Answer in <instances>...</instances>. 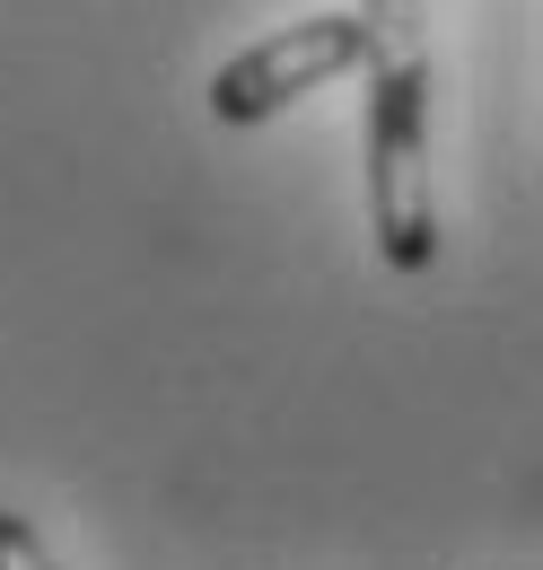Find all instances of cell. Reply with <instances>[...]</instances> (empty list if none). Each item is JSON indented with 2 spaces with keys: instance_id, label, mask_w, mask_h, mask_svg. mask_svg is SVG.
Masks as SVG:
<instances>
[{
  "instance_id": "obj_1",
  "label": "cell",
  "mask_w": 543,
  "mask_h": 570,
  "mask_svg": "<svg viewBox=\"0 0 543 570\" xmlns=\"http://www.w3.org/2000/svg\"><path fill=\"white\" fill-rule=\"evenodd\" d=\"M377 53H368V228L395 273L438 264V185H430V45L421 0H368Z\"/></svg>"
},
{
  "instance_id": "obj_2",
  "label": "cell",
  "mask_w": 543,
  "mask_h": 570,
  "mask_svg": "<svg viewBox=\"0 0 543 570\" xmlns=\"http://www.w3.org/2000/svg\"><path fill=\"white\" fill-rule=\"evenodd\" d=\"M368 53H377V18L368 9H316V18L264 36V45H246L237 62H219L210 71V115L219 124H272L307 88H334L342 71H368Z\"/></svg>"
},
{
  "instance_id": "obj_3",
  "label": "cell",
  "mask_w": 543,
  "mask_h": 570,
  "mask_svg": "<svg viewBox=\"0 0 543 570\" xmlns=\"http://www.w3.org/2000/svg\"><path fill=\"white\" fill-rule=\"evenodd\" d=\"M0 570H53V553H45V535L18 518V509H0Z\"/></svg>"
}]
</instances>
